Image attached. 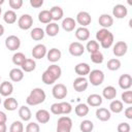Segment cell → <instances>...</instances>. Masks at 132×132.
Masks as SVG:
<instances>
[{
  "label": "cell",
  "mask_w": 132,
  "mask_h": 132,
  "mask_svg": "<svg viewBox=\"0 0 132 132\" xmlns=\"http://www.w3.org/2000/svg\"><path fill=\"white\" fill-rule=\"evenodd\" d=\"M0 79H1V75H0Z\"/></svg>",
  "instance_id": "obj_57"
},
{
  "label": "cell",
  "mask_w": 132,
  "mask_h": 132,
  "mask_svg": "<svg viewBox=\"0 0 132 132\" xmlns=\"http://www.w3.org/2000/svg\"><path fill=\"white\" fill-rule=\"evenodd\" d=\"M61 56H62L61 51L58 50V48H56V47L51 48V50L46 53V58H47V60H48L50 62H52V63L58 62V61L61 59Z\"/></svg>",
  "instance_id": "obj_20"
},
{
  "label": "cell",
  "mask_w": 132,
  "mask_h": 132,
  "mask_svg": "<svg viewBox=\"0 0 132 132\" xmlns=\"http://www.w3.org/2000/svg\"><path fill=\"white\" fill-rule=\"evenodd\" d=\"M3 3H4V0H0V6H1Z\"/></svg>",
  "instance_id": "obj_54"
},
{
  "label": "cell",
  "mask_w": 132,
  "mask_h": 132,
  "mask_svg": "<svg viewBox=\"0 0 132 132\" xmlns=\"http://www.w3.org/2000/svg\"><path fill=\"white\" fill-rule=\"evenodd\" d=\"M19 117L22 119V121H25V122L30 121V119L32 118V113H31L30 108L26 105L21 106L19 108Z\"/></svg>",
  "instance_id": "obj_29"
},
{
  "label": "cell",
  "mask_w": 132,
  "mask_h": 132,
  "mask_svg": "<svg viewBox=\"0 0 132 132\" xmlns=\"http://www.w3.org/2000/svg\"><path fill=\"white\" fill-rule=\"evenodd\" d=\"M32 25H33V18L28 13L22 14L18 20V26L22 30H28L32 27Z\"/></svg>",
  "instance_id": "obj_7"
},
{
  "label": "cell",
  "mask_w": 132,
  "mask_h": 132,
  "mask_svg": "<svg viewBox=\"0 0 132 132\" xmlns=\"http://www.w3.org/2000/svg\"><path fill=\"white\" fill-rule=\"evenodd\" d=\"M88 86H89L88 79L86 77H84V76H78L73 81V89L76 92H84V91H86Z\"/></svg>",
  "instance_id": "obj_12"
},
{
  "label": "cell",
  "mask_w": 132,
  "mask_h": 132,
  "mask_svg": "<svg viewBox=\"0 0 132 132\" xmlns=\"http://www.w3.org/2000/svg\"><path fill=\"white\" fill-rule=\"evenodd\" d=\"M128 14V9L123 4H117L112 8V15L117 19H124Z\"/></svg>",
  "instance_id": "obj_16"
},
{
  "label": "cell",
  "mask_w": 132,
  "mask_h": 132,
  "mask_svg": "<svg viewBox=\"0 0 132 132\" xmlns=\"http://www.w3.org/2000/svg\"><path fill=\"white\" fill-rule=\"evenodd\" d=\"M72 128V120L67 117L63 116L59 118L57 122V132H70Z\"/></svg>",
  "instance_id": "obj_4"
},
{
  "label": "cell",
  "mask_w": 132,
  "mask_h": 132,
  "mask_svg": "<svg viewBox=\"0 0 132 132\" xmlns=\"http://www.w3.org/2000/svg\"><path fill=\"white\" fill-rule=\"evenodd\" d=\"M21 67H22V70L24 72H31L36 68V62L34 61V59L27 58Z\"/></svg>",
  "instance_id": "obj_32"
},
{
  "label": "cell",
  "mask_w": 132,
  "mask_h": 132,
  "mask_svg": "<svg viewBox=\"0 0 132 132\" xmlns=\"http://www.w3.org/2000/svg\"><path fill=\"white\" fill-rule=\"evenodd\" d=\"M86 48L90 54H93V53L99 51V43L96 40H90V41H88Z\"/></svg>",
  "instance_id": "obj_40"
},
{
  "label": "cell",
  "mask_w": 132,
  "mask_h": 132,
  "mask_svg": "<svg viewBox=\"0 0 132 132\" xmlns=\"http://www.w3.org/2000/svg\"><path fill=\"white\" fill-rule=\"evenodd\" d=\"M30 5L34 8H39L43 5V0H30Z\"/></svg>",
  "instance_id": "obj_49"
},
{
  "label": "cell",
  "mask_w": 132,
  "mask_h": 132,
  "mask_svg": "<svg viewBox=\"0 0 132 132\" xmlns=\"http://www.w3.org/2000/svg\"><path fill=\"white\" fill-rule=\"evenodd\" d=\"M59 30H60L59 25H58L57 23L53 22V23H50V24L46 25V27H45V31H44V32H45V34H47L48 36H51V37H55V36L58 35Z\"/></svg>",
  "instance_id": "obj_28"
},
{
  "label": "cell",
  "mask_w": 132,
  "mask_h": 132,
  "mask_svg": "<svg viewBox=\"0 0 132 132\" xmlns=\"http://www.w3.org/2000/svg\"><path fill=\"white\" fill-rule=\"evenodd\" d=\"M107 69H109L110 71H116V70H119L121 68V61L117 58H113V59H110L108 60L107 62Z\"/></svg>",
  "instance_id": "obj_39"
},
{
  "label": "cell",
  "mask_w": 132,
  "mask_h": 132,
  "mask_svg": "<svg viewBox=\"0 0 132 132\" xmlns=\"http://www.w3.org/2000/svg\"><path fill=\"white\" fill-rule=\"evenodd\" d=\"M122 101L126 104H132V91H125L122 93Z\"/></svg>",
  "instance_id": "obj_43"
},
{
  "label": "cell",
  "mask_w": 132,
  "mask_h": 132,
  "mask_svg": "<svg viewBox=\"0 0 132 132\" xmlns=\"http://www.w3.org/2000/svg\"><path fill=\"white\" fill-rule=\"evenodd\" d=\"M26 59H27V58H26V56H25L24 53H22V52H16V53L13 54V56H12V63H13L14 65H16V66H22V64L25 62Z\"/></svg>",
  "instance_id": "obj_36"
},
{
  "label": "cell",
  "mask_w": 132,
  "mask_h": 132,
  "mask_svg": "<svg viewBox=\"0 0 132 132\" xmlns=\"http://www.w3.org/2000/svg\"><path fill=\"white\" fill-rule=\"evenodd\" d=\"M75 26H76V22H75V20L74 19H72V18H65L63 21H62V28H63V30H65L66 32H71V31H73L74 30V28H75Z\"/></svg>",
  "instance_id": "obj_25"
},
{
  "label": "cell",
  "mask_w": 132,
  "mask_h": 132,
  "mask_svg": "<svg viewBox=\"0 0 132 132\" xmlns=\"http://www.w3.org/2000/svg\"><path fill=\"white\" fill-rule=\"evenodd\" d=\"M4 31H5V29H4V27H3V25H1L0 24V37L4 34Z\"/></svg>",
  "instance_id": "obj_53"
},
{
  "label": "cell",
  "mask_w": 132,
  "mask_h": 132,
  "mask_svg": "<svg viewBox=\"0 0 132 132\" xmlns=\"http://www.w3.org/2000/svg\"><path fill=\"white\" fill-rule=\"evenodd\" d=\"M50 12H51V16H52L53 21H60L64 14V11H63L62 7H60V6H53L50 9Z\"/></svg>",
  "instance_id": "obj_31"
},
{
  "label": "cell",
  "mask_w": 132,
  "mask_h": 132,
  "mask_svg": "<svg viewBox=\"0 0 132 132\" xmlns=\"http://www.w3.org/2000/svg\"><path fill=\"white\" fill-rule=\"evenodd\" d=\"M74 71H75V73H76L77 75L85 77L87 74L90 73L91 68H90V66H89L88 63H82V62H81V63L76 64V66L74 67Z\"/></svg>",
  "instance_id": "obj_17"
},
{
  "label": "cell",
  "mask_w": 132,
  "mask_h": 132,
  "mask_svg": "<svg viewBox=\"0 0 132 132\" xmlns=\"http://www.w3.org/2000/svg\"><path fill=\"white\" fill-rule=\"evenodd\" d=\"M128 51V44L125 41H118L112 47V53L116 57H123Z\"/></svg>",
  "instance_id": "obj_10"
},
{
  "label": "cell",
  "mask_w": 132,
  "mask_h": 132,
  "mask_svg": "<svg viewBox=\"0 0 132 132\" xmlns=\"http://www.w3.org/2000/svg\"><path fill=\"white\" fill-rule=\"evenodd\" d=\"M79 129L81 132H92L94 129V124L90 120H84L79 124Z\"/></svg>",
  "instance_id": "obj_38"
},
{
  "label": "cell",
  "mask_w": 132,
  "mask_h": 132,
  "mask_svg": "<svg viewBox=\"0 0 132 132\" xmlns=\"http://www.w3.org/2000/svg\"><path fill=\"white\" fill-rule=\"evenodd\" d=\"M38 21L42 24H50L52 23V16H51V12L50 10H41L39 13H38Z\"/></svg>",
  "instance_id": "obj_35"
},
{
  "label": "cell",
  "mask_w": 132,
  "mask_h": 132,
  "mask_svg": "<svg viewBox=\"0 0 132 132\" xmlns=\"http://www.w3.org/2000/svg\"><path fill=\"white\" fill-rule=\"evenodd\" d=\"M102 96L104 99H107V100H113L117 96V90L114 87L112 86H107L103 89L102 91Z\"/></svg>",
  "instance_id": "obj_27"
},
{
  "label": "cell",
  "mask_w": 132,
  "mask_h": 132,
  "mask_svg": "<svg viewBox=\"0 0 132 132\" xmlns=\"http://www.w3.org/2000/svg\"><path fill=\"white\" fill-rule=\"evenodd\" d=\"M51 112L54 113V114H57V116L62 114L60 102H56V103H53V104H52V106H51Z\"/></svg>",
  "instance_id": "obj_47"
},
{
  "label": "cell",
  "mask_w": 132,
  "mask_h": 132,
  "mask_svg": "<svg viewBox=\"0 0 132 132\" xmlns=\"http://www.w3.org/2000/svg\"><path fill=\"white\" fill-rule=\"evenodd\" d=\"M9 78L14 82H19L24 78V71L20 68H12L9 72Z\"/></svg>",
  "instance_id": "obj_26"
},
{
  "label": "cell",
  "mask_w": 132,
  "mask_h": 132,
  "mask_svg": "<svg viewBox=\"0 0 132 132\" xmlns=\"http://www.w3.org/2000/svg\"><path fill=\"white\" fill-rule=\"evenodd\" d=\"M13 92V86L11 82L5 80L0 84V94L4 97H8L12 94Z\"/></svg>",
  "instance_id": "obj_19"
},
{
  "label": "cell",
  "mask_w": 132,
  "mask_h": 132,
  "mask_svg": "<svg viewBox=\"0 0 132 132\" xmlns=\"http://www.w3.org/2000/svg\"><path fill=\"white\" fill-rule=\"evenodd\" d=\"M6 121H7V117H6L5 112L0 110V124H5Z\"/></svg>",
  "instance_id": "obj_51"
},
{
  "label": "cell",
  "mask_w": 132,
  "mask_h": 132,
  "mask_svg": "<svg viewBox=\"0 0 132 132\" xmlns=\"http://www.w3.org/2000/svg\"><path fill=\"white\" fill-rule=\"evenodd\" d=\"M10 8H12L13 10H18L22 7L23 5V0H9L8 1Z\"/></svg>",
  "instance_id": "obj_48"
},
{
  "label": "cell",
  "mask_w": 132,
  "mask_h": 132,
  "mask_svg": "<svg viewBox=\"0 0 132 132\" xmlns=\"http://www.w3.org/2000/svg\"><path fill=\"white\" fill-rule=\"evenodd\" d=\"M124 109V105H123V102L121 100H112L109 104V111L111 112H114V113H120L122 112Z\"/></svg>",
  "instance_id": "obj_33"
},
{
  "label": "cell",
  "mask_w": 132,
  "mask_h": 132,
  "mask_svg": "<svg viewBox=\"0 0 132 132\" xmlns=\"http://www.w3.org/2000/svg\"><path fill=\"white\" fill-rule=\"evenodd\" d=\"M0 104H1V98H0Z\"/></svg>",
  "instance_id": "obj_56"
},
{
  "label": "cell",
  "mask_w": 132,
  "mask_h": 132,
  "mask_svg": "<svg viewBox=\"0 0 132 132\" xmlns=\"http://www.w3.org/2000/svg\"><path fill=\"white\" fill-rule=\"evenodd\" d=\"M81 27H87L91 24L92 22V18H91V14L87 11H79L77 14H76V21Z\"/></svg>",
  "instance_id": "obj_11"
},
{
  "label": "cell",
  "mask_w": 132,
  "mask_h": 132,
  "mask_svg": "<svg viewBox=\"0 0 132 132\" xmlns=\"http://www.w3.org/2000/svg\"><path fill=\"white\" fill-rule=\"evenodd\" d=\"M3 20L6 24H13L16 21V13L14 12V10H7L3 15Z\"/></svg>",
  "instance_id": "obj_37"
},
{
  "label": "cell",
  "mask_w": 132,
  "mask_h": 132,
  "mask_svg": "<svg viewBox=\"0 0 132 132\" xmlns=\"http://www.w3.org/2000/svg\"><path fill=\"white\" fill-rule=\"evenodd\" d=\"M52 94H53L54 98H56V99H64L67 96V94H68V90H67L65 85H63V84H56L53 87Z\"/></svg>",
  "instance_id": "obj_6"
},
{
  "label": "cell",
  "mask_w": 132,
  "mask_h": 132,
  "mask_svg": "<svg viewBox=\"0 0 132 132\" xmlns=\"http://www.w3.org/2000/svg\"><path fill=\"white\" fill-rule=\"evenodd\" d=\"M102 96H100L99 94H91L88 96V99H87V103L88 105L90 106H93V107H98L102 104Z\"/></svg>",
  "instance_id": "obj_21"
},
{
  "label": "cell",
  "mask_w": 132,
  "mask_h": 132,
  "mask_svg": "<svg viewBox=\"0 0 132 132\" xmlns=\"http://www.w3.org/2000/svg\"><path fill=\"white\" fill-rule=\"evenodd\" d=\"M1 12H2V8H1V6H0V14H1Z\"/></svg>",
  "instance_id": "obj_55"
},
{
  "label": "cell",
  "mask_w": 132,
  "mask_h": 132,
  "mask_svg": "<svg viewBox=\"0 0 132 132\" xmlns=\"http://www.w3.org/2000/svg\"><path fill=\"white\" fill-rule=\"evenodd\" d=\"M61 74H62L61 67L56 64H53V65L48 66L47 69L42 73V75H41L42 82L45 85H53L57 79H59L61 77Z\"/></svg>",
  "instance_id": "obj_1"
},
{
  "label": "cell",
  "mask_w": 132,
  "mask_h": 132,
  "mask_svg": "<svg viewBox=\"0 0 132 132\" xmlns=\"http://www.w3.org/2000/svg\"><path fill=\"white\" fill-rule=\"evenodd\" d=\"M35 118H36V120H37L38 123H40V124H46L50 121V119H51V114H50V112L46 109H39V110L36 111Z\"/></svg>",
  "instance_id": "obj_18"
},
{
  "label": "cell",
  "mask_w": 132,
  "mask_h": 132,
  "mask_svg": "<svg viewBox=\"0 0 132 132\" xmlns=\"http://www.w3.org/2000/svg\"><path fill=\"white\" fill-rule=\"evenodd\" d=\"M119 86L123 90H129L132 87V77L130 74H122L119 77Z\"/></svg>",
  "instance_id": "obj_15"
},
{
  "label": "cell",
  "mask_w": 132,
  "mask_h": 132,
  "mask_svg": "<svg viewBox=\"0 0 132 132\" xmlns=\"http://www.w3.org/2000/svg\"><path fill=\"white\" fill-rule=\"evenodd\" d=\"M125 117L127 118V119H129V120H132V107L131 106H129V107H127L126 109H125Z\"/></svg>",
  "instance_id": "obj_50"
},
{
  "label": "cell",
  "mask_w": 132,
  "mask_h": 132,
  "mask_svg": "<svg viewBox=\"0 0 132 132\" xmlns=\"http://www.w3.org/2000/svg\"><path fill=\"white\" fill-rule=\"evenodd\" d=\"M68 51L70 53L71 56H74V57H79L84 54L85 52V46L78 42V41H73L69 44V47H68Z\"/></svg>",
  "instance_id": "obj_9"
},
{
  "label": "cell",
  "mask_w": 132,
  "mask_h": 132,
  "mask_svg": "<svg viewBox=\"0 0 132 132\" xmlns=\"http://www.w3.org/2000/svg\"><path fill=\"white\" fill-rule=\"evenodd\" d=\"M5 46L9 51H16L21 46V40L16 35H9L5 39Z\"/></svg>",
  "instance_id": "obj_8"
},
{
  "label": "cell",
  "mask_w": 132,
  "mask_h": 132,
  "mask_svg": "<svg viewBox=\"0 0 132 132\" xmlns=\"http://www.w3.org/2000/svg\"><path fill=\"white\" fill-rule=\"evenodd\" d=\"M96 117L99 121L101 122H106L110 119L111 117V113L109 111V109L105 108V107H99L97 110H96Z\"/></svg>",
  "instance_id": "obj_23"
},
{
  "label": "cell",
  "mask_w": 132,
  "mask_h": 132,
  "mask_svg": "<svg viewBox=\"0 0 132 132\" xmlns=\"http://www.w3.org/2000/svg\"><path fill=\"white\" fill-rule=\"evenodd\" d=\"M46 53H47L46 46L44 44H41V43L36 44L32 48V57L34 59H38V60L39 59H42L44 56H46Z\"/></svg>",
  "instance_id": "obj_13"
},
{
  "label": "cell",
  "mask_w": 132,
  "mask_h": 132,
  "mask_svg": "<svg viewBox=\"0 0 132 132\" xmlns=\"http://www.w3.org/2000/svg\"><path fill=\"white\" fill-rule=\"evenodd\" d=\"M23 131H24V125L21 121H14L9 127V132H23Z\"/></svg>",
  "instance_id": "obj_42"
},
{
  "label": "cell",
  "mask_w": 132,
  "mask_h": 132,
  "mask_svg": "<svg viewBox=\"0 0 132 132\" xmlns=\"http://www.w3.org/2000/svg\"><path fill=\"white\" fill-rule=\"evenodd\" d=\"M6 131H7L6 124H0V132H6Z\"/></svg>",
  "instance_id": "obj_52"
},
{
  "label": "cell",
  "mask_w": 132,
  "mask_h": 132,
  "mask_svg": "<svg viewBox=\"0 0 132 132\" xmlns=\"http://www.w3.org/2000/svg\"><path fill=\"white\" fill-rule=\"evenodd\" d=\"M60 104H61L62 114H68V113H70V112H71V110H72V106H71V104H70V103L63 101V102H60Z\"/></svg>",
  "instance_id": "obj_45"
},
{
  "label": "cell",
  "mask_w": 132,
  "mask_h": 132,
  "mask_svg": "<svg viewBox=\"0 0 132 132\" xmlns=\"http://www.w3.org/2000/svg\"><path fill=\"white\" fill-rule=\"evenodd\" d=\"M89 80L93 86H100L104 80V73L102 70L94 69L89 73Z\"/></svg>",
  "instance_id": "obj_5"
},
{
  "label": "cell",
  "mask_w": 132,
  "mask_h": 132,
  "mask_svg": "<svg viewBox=\"0 0 132 132\" xmlns=\"http://www.w3.org/2000/svg\"><path fill=\"white\" fill-rule=\"evenodd\" d=\"M45 98H46L45 92L41 88H34L31 90L30 94L28 95V97L26 99V103L31 106L38 105V104L44 102Z\"/></svg>",
  "instance_id": "obj_3"
},
{
  "label": "cell",
  "mask_w": 132,
  "mask_h": 132,
  "mask_svg": "<svg viewBox=\"0 0 132 132\" xmlns=\"http://www.w3.org/2000/svg\"><path fill=\"white\" fill-rule=\"evenodd\" d=\"M26 132H40V127L35 122H30L26 126Z\"/></svg>",
  "instance_id": "obj_44"
},
{
  "label": "cell",
  "mask_w": 132,
  "mask_h": 132,
  "mask_svg": "<svg viewBox=\"0 0 132 132\" xmlns=\"http://www.w3.org/2000/svg\"><path fill=\"white\" fill-rule=\"evenodd\" d=\"M104 60V57H103V54L98 51V52H95L93 54H91V61L95 64H101Z\"/></svg>",
  "instance_id": "obj_41"
},
{
  "label": "cell",
  "mask_w": 132,
  "mask_h": 132,
  "mask_svg": "<svg viewBox=\"0 0 132 132\" xmlns=\"http://www.w3.org/2000/svg\"><path fill=\"white\" fill-rule=\"evenodd\" d=\"M118 132H130L131 130V127L129 125V123L127 122H122L118 125V128H117Z\"/></svg>",
  "instance_id": "obj_46"
},
{
  "label": "cell",
  "mask_w": 132,
  "mask_h": 132,
  "mask_svg": "<svg viewBox=\"0 0 132 132\" xmlns=\"http://www.w3.org/2000/svg\"><path fill=\"white\" fill-rule=\"evenodd\" d=\"M44 35H45V32H44V30H43L42 28H40V27H35V28H33V29L31 30V32H30L31 38H32L33 40H36V41L43 39Z\"/></svg>",
  "instance_id": "obj_30"
},
{
  "label": "cell",
  "mask_w": 132,
  "mask_h": 132,
  "mask_svg": "<svg viewBox=\"0 0 132 132\" xmlns=\"http://www.w3.org/2000/svg\"><path fill=\"white\" fill-rule=\"evenodd\" d=\"M3 106H4V108H5L6 110H8V111H13V110H15V109L19 107V102H18V100H16L15 98H13V97H7V98L4 100V102H3Z\"/></svg>",
  "instance_id": "obj_22"
},
{
  "label": "cell",
  "mask_w": 132,
  "mask_h": 132,
  "mask_svg": "<svg viewBox=\"0 0 132 132\" xmlns=\"http://www.w3.org/2000/svg\"><path fill=\"white\" fill-rule=\"evenodd\" d=\"M96 39L103 48H109L113 43V34L108 29L101 28L96 32Z\"/></svg>",
  "instance_id": "obj_2"
},
{
  "label": "cell",
  "mask_w": 132,
  "mask_h": 132,
  "mask_svg": "<svg viewBox=\"0 0 132 132\" xmlns=\"http://www.w3.org/2000/svg\"><path fill=\"white\" fill-rule=\"evenodd\" d=\"M75 37L80 41H86L90 38V31L87 27H79L75 31Z\"/></svg>",
  "instance_id": "obj_24"
},
{
  "label": "cell",
  "mask_w": 132,
  "mask_h": 132,
  "mask_svg": "<svg viewBox=\"0 0 132 132\" xmlns=\"http://www.w3.org/2000/svg\"><path fill=\"white\" fill-rule=\"evenodd\" d=\"M74 111L77 117H86L89 113V105L85 103H79L75 106Z\"/></svg>",
  "instance_id": "obj_34"
},
{
  "label": "cell",
  "mask_w": 132,
  "mask_h": 132,
  "mask_svg": "<svg viewBox=\"0 0 132 132\" xmlns=\"http://www.w3.org/2000/svg\"><path fill=\"white\" fill-rule=\"evenodd\" d=\"M98 23L102 28L108 29L113 24V18L108 13H102L98 19Z\"/></svg>",
  "instance_id": "obj_14"
}]
</instances>
